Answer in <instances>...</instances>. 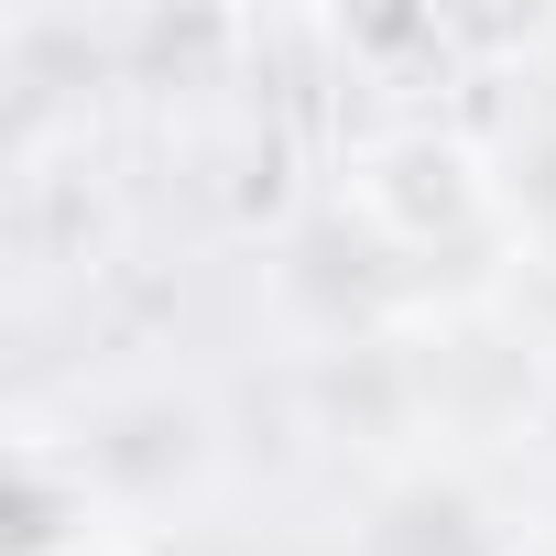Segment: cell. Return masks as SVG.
I'll list each match as a JSON object with an SVG mask.
<instances>
[{
  "instance_id": "cell-2",
  "label": "cell",
  "mask_w": 556,
  "mask_h": 556,
  "mask_svg": "<svg viewBox=\"0 0 556 556\" xmlns=\"http://www.w3.org/2000/svg\"><path fill=\"white\" fill-rule=\"evenodd\" d=\"M55 556H131V545H121V534H99V523H88V534H77V545H55Z\"/></svg>"
},
{
  "instance_id": "cell-1",
  "label": "cell",
  "mask_w": 556,
  "mask_h": 556,
  "mask_svg": "<svg viewBox=\"0 0 556 556\" xmlns=\"http://www.w3.org/2000/svg\"><path fill=\"white\" fill-rule=\"evenodd\" d=\"M350 207L393 251H458L469 229H491V153L469 131L404 121V131L350 153Z\"/></svg>"
}]
</instances>
